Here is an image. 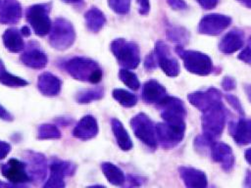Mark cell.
<instances>
[{
  "label": "cell",
  "instance_id": "1",
  "mask_svg": "<svg viewBox=\"0 0 251 188\" xmlns=\"http://www.w3.org/2000/svg\"><path fill=\"white\" fill-rule=\"evenodd\" d=\"M64 68L73 78L93 84L100 82L103 76L99 64L86 57H73L65 62Z\"/></svg>",
  "mask_w": 251,
  "mask_h": 188
},
{
  "label": "cell",
  "instance_id": "2",
  "mask_svg": "<svg viewBox=\"0 0 251 188\" xmlns=\"http://www.w3.org/2000/svg\"><path fill=\"white\" fill-rule=\"evenodd\" d=\"M110 50L118 63L125 69L133 70L140 63L139 47L135 42L124 38H117L110 44Z\"/></svg>",
  "mask_w": 251,
  "mask_h": 188
},
{
  "label": "cell",
  "instance_id": "3",
  "mask_svg": "<svg viewBox=\"0 0 251 188\" xmlns=\"http://www.w3.org/2000/svg\"><path fill=\"white\" fill-rule=\"evenodd\" d=\"M49 33V44L57 50L62 51L70 48L75 40V31L73 24L64 18L54 20Z\"/></svg>",
  "mask_w": 251,
  "mask_h": 188
},
{
  "label": "cell",
  "instance_id": "4",
  "mask_svg": "<svg viewBox=\"0 0 251 188\" xmlns=\"http://www.w3.org/2000/svg\"><path fill=\"white\" fill-rule=\"evenodd\" d=\"M50 12V2L33 4L26 9L25 19L36 35L44 36L50 32L52 26L49 17Z\"/></svg>",
  "mask_w": 251,
  "mask_h": 188
},
{
  "label": "cell",
  "instance_id": "5",
  "mask_svg": "<svg viewBox=\"0 0 251 188\" xmlns=\"http://www.w3.org/2000/svg\"><path fill=\"white\" fill-rule=\"evenodd\" d=\"M130 126L134 135L146 146L151 149H156L158 145L156 125L143 113H139L130 119Z\"/></svg>",
  "mask_w": 251,
  "mask_h": 188
},
{
  "label": "cell",
  "instance_id": "6",
  "mask_svg": "<svg viewBox=\"0 0 251 188\" xmlns=\"http://www.w3.org/2000/svg\"><path fill=\"white\" fill-rule=\"evenodd\" d=\"M178 56L182 59L184 67L190 72L199 75H207L212 70V60L206 54L191 51V50H184L180 46L176 49Z\"/></svg>",
  "mask_w": 251,
  "mask_h": 188
},
{
  "label": "cell",
  "instance_id": "7",
  "mask_svg": "<svg viewBox=\"0 0 251 188\" xmlns=\"http://www.w3.org/2000/svg\"><path fill=\"white\" fill-rule=\"evenodd\" d=\"M204 112L205 114L202 118L203 130L206 133V137L213 139L221 134L225 124V115L221 102L211 106Z\"/></svg>",
  "mask_w": 251,
  "mask_h": 188
},
{
  "label": "cell",
  "instance_id": "8",
  "mask_svg": "<svg viewBox=\"0 0 251 188\" xmlns=\"http://www.w3.org/2000/svg\"><path fill=\"white\" fill-rule=\"evenodd\" d=\"M184 123L162 122L156 125L158 142L164 148H171L179 143L184 134Z\"/></svg>",
  "mask_w": 251,
  "mask_h": 188
},
{
  "label": "cell",
  "instance_id": "9",
  "mask_svg": "<svg viewBox=\"0 0 251 188\" xmlns=\"http://www.w3.org/2000/svg\"><path fill=\"white\" fill-rule=\"evenodd\" d=\"M0 169L2 175L16 187L22 186L23 184L31 181L26 169L25 163L16 158H12L6 164H1Z\"/></svg>",
  "mask_w": 251,
  "mask_h": 188
},
{
  "label": "cell",
  "instance_id": "10",
  "mask_svg": "<svg viewBox=\"0 0 251 188\" xmlns=\"http://www.w3.org/2000/svg\"><path fill=\"white\" fill-rule=\"evenodd\" d=\"M157 105L161 111V117L166 122L184 123L183 118L185 116V108L180 100L175 97L166 96Z\"/></svg>",
  "mask_w": 251,
  "mask_h": 188
},
{
  "label": "cell",
  "instance_id": "11",
  "mask_svg": "<svg viewBox=\"0 0 251 188\" xmlns=\"http://www.w3.org/2000/svg\"><path fill=\"white\" fill-rule=\"evenodd\" d=\"M24 158L31 181L39 183L44 180L47 172V161L45 156L31 150H26L24 152Z\"/></svg>",
  "mask_w": 251,
  "mask_h": 188
},
{
  "label": "cell",
  "instance_id": "12",
  "mask_svg": "<svg viewBox=\"0 0 251 188\" xmlns=\"http://www.w3.org/2000/svg\"><path fill=\"white\" fill-rule=\"evenodd\" d=\"M154 54L157 64L162 70L169 76H176L179 72V66L175 57H173L170 48L162 41H158L155 45Z\"/></svg>",
  "mask_w": 251,
  "mask_h": 188
},
{
  "label": "cell",
  "instance_id": "13",
  "mask_svg": "<svg viewBox=\"0 0 251 188\" xmlns=\"http://www.w3.org/2000/svg\"><path fill=\"white\" fill-rule=\"evenodd\" d=\"M231 23V19L225 15L210 14L202 18L199 23L198 30L201 33L216 35L226 28Z\"/></svg>",
  "mask_w": 251,
  "mask_h": 188
},
{
  "label": "cell",
  "instance_id": "14",
  "mask_svg": "<svg viewBox=\"0 0 251 188\" xmlns=\"http://www.w3.org/2000/svg\"><path fill=\"white\" fill-rule=\"evenodd\" d=\"M26 47V50L21 55V62L25 67L33 70H42L45 68L48 63L45 52L34 42H30Z\"/></svg>",
  "mask_w": 251,
  "mask_h": 188
},
{
  "label": "cell",
  "instance_id": "15",
  "mask_svg": "<svg viewBox=\"0 0 251 188\" xmlns=\"http://www.w3.org/2000/svg\"><path fill=\"white\" fill-rule=\"evenodd\" d=\"M98 123L91 115L82 117L73 129V136L80 140H89L98 134Z\"/></svg>",
  "mask_w": 251,
  "mask_h": 188
},
{
  "label": "cell",
  "instance_id": "16",
  "mask_svg": "<svg viewBox=\"0 0 251 188\" xmlns=\"http://www.w3.org/2000/svg\"><path fill=\"white\" fill-rule=\"evenodd\" d=\"M37 88L42 95L55 97L61 92L62 81L55 74L49 71H44L38 75Z\"/></svg>",
  "mask_w": 251,
  "mask_h": 188
},
{
  "label": "cell",
  "instance_id": "17",
  "mask_svg": "<svg viewBox=\"0 0 251 188\" xmlns=\"http://www.w3.org/2000/svg\"><path fill=\"white\" fill-rule=\"evenodd\" d=\"M22 17V6L18 0H3L0 6V23L16 24Z\"/></svg>",
  "mask_w": 251,
  "mask_h": 188
},
{
  "label": "cell",
  "instance_id": "18",
  "mask_svg": "<svg viewBox=\"0 0 251 188\" xmlns=\"http://www.w3.org/2000/svg\"><path fill=\"white\" fill-rule=\"evenodd\" d=\"M167 96L165 87L155 79H150L143 84L142 100L148 104H158Z\"/></svg>",
  "mask_w": 251,
  "mask_h": 188
},
{
  "label": "cell",
  "instance_id": "19",
  "mask_svg": "<svg viewBox=\"0 0 251 188\" xmlns=\"http://www.w3.org/2000/svg\"><path fill=\"white\" fill-rule=\"evenodd\" d=\"M213 159L221 164L223 168L230 170L234 164V158L229 146L223 143H216L212 146Z\"/></svg>",
  "mask_w": 251,
  "mask_h": 188
},
{
  "label": "cell",
  "instance_id": "20",
  "mask_svg": "<svg viewBox=\"0 0 251 188\" xmlns=\"http://www.w3.org/2000/svg\"><path fill=\"white\" fill-rule=\"evenodd\" d=\"M21 29L11 27L4 31L2 39L6 49L12 53H19L25 49V41L23 39Z\"/></svg>",
  "mask_w": 251,
  "mask_h": 188
},
{
  "label": "cell",
  "instance_id": "21",
  "mask_svg": "<svg viewBox=\"0 0 251 188\" xmlns=\"http://www.w3.org/2000/svg\"><path fill=\"white\" fill-rule=\"evenodd\" d=\"M179 175L187 187H205L207 185V177L201 170L181 166Z\"/></svg>",
  "mask_w": 251,
  "mask_h": 188
},
{
  "label": "cell",
  "instance_id": "22",
  "mask_svg": "<svg viewBox=\"0 0 251 188\" xmlns=\"http://www.w3.org/2000/svg\"><path fill=\"white\" fill-rule=\"evenodd\" d=\"M243 45V33L240 30H230L220 41L219 49L224 53H233Z\"/></svg>",
  "mask_w": 251,
  "mask_h": 188
},
{
  "label": "cell",
  "instance_id": "23",
  "mask_svg": "<svg viewBox=\"0 0 251 188\" xmlns=\"http://www.w3.org/2000/svg\"><path fill=\"white\" fill-rule=\"evenodd\" d=\"M111 127L119 148L123 151H129L132 149L133 145L130 136L128 135L124 124L118 118H113L111 119Z\"/></svg>",
  "mask_w": 251,
  "mask_h": 188
},
{
  "label": "cell",
  "instance_id": "24",
  "mask_svg": "<svg viewBox=\"0 0 251 188\" xmlns=\"http://www.w3.org/2000/svg\"><path fill=\"white\" fill-rule=\"evenodd\" d=\"M84 22L90 32L97 33L105 25L106 18L101 10L96 7H91L84 13Z\"/></svg>",
  "mask_w": 251,
  "mask_h": 188
},
{
  "label": "cell",
  "instance_id": "25",
  "mask_svg": "<svg viewBox=\"0 0 251 188\" xmlns=\"http://www.w3.org/2000/svg\"><path fill=\"white\" fill-rule=\"evenodd\" d=\"M101 169L106 177V179L112 184L116 186H122L125 181L126 177L123 172V170L118 167L116 164L110 163V162H104L101 164Z\"/></svg>",
  "mask_w": 251,
  "mask_h": 188
},
{
  "label": "cell",
  "instance_id": "26",
  "mask_svg": "<svg viewBox=\"0 0 251 188\" xmlns=\"http://www.w3.org/2000/svg\"><path fill=\"white\" fill-rule=\"evenodd\" d=\"M232 135L236 143L240 145L251 143V119H240L234 125Z\"/></svg>",
  "mask_w": 251,
  "mask_h": 188
},
{
  "label": "cell",
  "instance_id": "27",
  "mask_svg": "<svg viewBox=\"0 0 251 188\" xmlns=\"http://www.w3.org/2000/svg\"><path fill=\"white\" fill-rule=\"evenodd\" d=\"M49 168H50V173H54L65 178L66 176H72L73 174H75L76 165L75 164L69 161L54 159L51 162Z\"/></svg>",
  "mask_w": 251,
  "mask_h": 188
},
{
  "label": "cell",
  "instance_id": "28",
  "mask_svg": "<svg viewBox=\"0 0 251 188\" xmlns=\"http://www.w3.org/2000/svg\"><path fill=\"white\" fill-rule=\"evenodd\" d=\"M104 96V90L102 87H96L92 89H83L75 94V101L78 104H88L93 101L102 99Z\"/></svg>",
  "mask_w": 251,
  "mask_h": 188
},
{
  "label": "cell",
  "instance_id": "29",
  "mask_svg": "<svg viewBox=\"0 0 251 188\" xmlns=\"http://www.w3.org/2000/svg\"><path fill=\"white\" fill-rule=\"evenodd\" d=\"M112 96L120 105L126 108H131L137 103L136 95L126 89L116 88L112 91Z\"/></svg>",
  "mask_w": 251,
  "mask_h": 188
},
{
  "label": "cell",
  "instance_id": "30",
  "mask_svg": "<svg viewBox=\"0 0 251 188\" xmlns=\"http://www.w3.org/2000/svg\"><path fill=\"white\" fill-rule=\"evenodd\" d=\"M0 82L3 85L8 86V87H12V88L24 87V86H26L29 83L25 78H22L20 76H17L15 74L9 72L6 70V68L0 73Z\"/></svg>",
  "mask_w": 251,
  "mask_h": 188
},
{
  "label": "cell",
  "instance_id": "31",
  "mask_svg": "<svg viewBox=\"0 0 251 188\" xmlns=\"http://www.w3.org/2000/svg\"><path fill=\"white\" fill-rule=\"evenodd\" d=\"M37 138L40 140L59 139L61 138V131L54 124L43 123L37 128Z\"/></svg>",
  "mask_w": 251,
  "mask_h": 188
},
{
  "label": "cell",
  "instance_id": "32",
  "mask_svg": "<svg viewBox=\"0 0 251 188\" xmlns=\"http://www.w3.org/2000/svg\"><path fill=\"white\" fill-rule=\"evenodd\" d=\"M119 77L131 90L136 91L139 89L140 82L137 75L134 72L130 71L128 69H121L119 71Z\"/></svg>",
  "mask_w": 251,
  "mask_h": 188
},
{
  "label": "cell",
  "instance_id": "33",
  "mask_svg": "<svg viewBox=\"0 0 251 188\" xmlns=\"http://www.w3.org/2000/svg\"><path fill=\"white\" fill-rule=\"evenodd\" d=\"M108 5L116 14L123 16L129 12L130 0H108Z\"/></svg>",
  "mask_w": 251,
  "mask_h": 188
},
{
  "label": "cell",
  "instance_id": "34",
  "mask_svg": "<svg viewBox=\"0 0 251 188\" xmlns=\"http://www.w3.org/2000/svg\"><path fill=\"white\" fill-rule=\"evenodd\" d=\"M45 188H62L65 187L64 177L59 176L54 173H50L49 178L47 179L46 183L44 184Z\"/></svg>",
  "mask_w": 251,
  "mask_h": 188
},
{
  "label": "cell",
  "instance_id": "35",
  "mask_svg": "<svg viewBox=\"0 0 251 188\" xmlns=\"http://www.w3.org/2000/svg\"><path fill=\"white\" fill-rule=\"evenodd\" d=\"M156 66H157V60H156L154 52H152V53L148 54V56L146 57L145 62H144V67L147 70H153L156 68Z\"/></svg>",
  "mask_w": 251,
  "mask_h": 188
},
{
  "label": "cell",
  "instance_id": "36",
  "mask_svg": "<svg viewBox=\"0 0 251 188\" xmlns=\"http://www.w3.org/2000/svg\"><path fill=\"white\" fill-rule=\"evenodd\" d=\"M136 1L138 2V5H139V8H138L139 14L142 16L148 15L150 11V1L149 0H136Z\"/></svg>",
  "mask_w": 251,
  "mask_h": 188
},
{
  "label": "cell",
  "instance_id": "37",
  "mask_svg": "<svg viewBox=\"0 0 251 188\" xmlns=\"http://www.w3.org/2000/svg\"><path fill=\"white\" fill-rule=\"evenodd\" d=\"M167 3L175 10H185L187 8L184 0H167Z\"/></svg>",
  "mask_w": 251,
  "mask_h": 188
},
{
  "label": "cell",
  "instance_id": "38",
  "mask_svg": "<svg viewBox=\"0 0 251 188\" xmlns=\"http://www.w3.org/2000/svg\"><path fill=\"white\" fill-rule=\"evenodd\" d=\"M10 151H11L10 144L5 141L0 140V160L5 159L8 156V154L10 153Z\"/></svg>",
  "mask_w": 251,
  "mask_h": 188
},
{
  "label": "cell",
  "instance_id": "39",
  "mask_svg": "<svg viewBox=\"0 0 251 188\" xmlns=\"http://www.w3.org/2000/svg\"><path fill=\"white\" fill-rule=\"evenodd\" d=\"M196 1L199 3V5L203 9H206V10L213 9L218 4V0H196Z\"/></svg>",
  "mask_w": 251,
  "mask_h": 188
},
{
  "label": "cell",
  "instance_id": "40",
  "mask_svg": "<svg viewBox=\"0 0 251 188\" xmlns=\"http://www.w3.org/2000/svg\"><path fill=\"white\" fill-rule=\"evenodd\" d=\"M0 118L6 121H12L14 119L13 115L10 112H8L1 104H0Z\"/></svg>",
  "mask_w": 251,
  "mask_h": 188
},
{
  "label": "cell",
  "instance_id": "41",
  "mask_svg": "<svg viewBox=\"0 0 251 188\" xmlns=\"http://www.w3.org/2000/svg\"><path fill=\"white\" fill-rule=\"evenodd\" d=\"M226 99L228 100V102L235 108V110H237L240 114H243V111L240 107V104H239V101L234 97V96H226Z\"/></svg>",
  "mask_w": 251,
  "mask_h": 188
},
{
  "label": "cell",
  "instance_id": "42",
  "mask_svg": "<svg viewBox=\"0 0 251 188\" xmlns=\"http://www.w3.org/2000/svg\"><path fill=\"white\" fill-rule=\"evenodd\" d=\"M234 85H235V84H234V81H233V79L230 78V77H226L225 80H224V82H223L224 88H225V89H227V90L234 88Z\"/></svg>",
  "mask_w": 251,
  "mask_h": 188
},
{
  "label": "cell",
  "instance_id": "43",
  "mask_svg": "<svg viewBox=\"0 0 251 188\" xmlns=\"http://www.w3.org/2000/svg\"><path fill=\"white\" fill-rule=\"evenodd\" d=\"M21 31H22L24 36H29L30 35V29H29V27L27 25H24L21 28Z\"/></svg>",
  "mask_w": 251,
  "mask_h": 188
},
{
  "label": "cell",
  "instance_id": "44",
  "mask_svg": "<svg viewBox=\"0 0 251 188\" xmlns=\"http://www.w3.org/2000/svg\"><path fill=\"white\" fill-rule=\"evenodd\" d=\"M245 159L251 164V148L245 151Z\"/></svg>",
  "mask_w": 251,
  "mask_h": 188
},
{
  "label": "cell",
  "instance_id": "45",
  "mask_svg": "<svg viewBox=\"0 0 251 188\" xmlns=\"http://www.w3.org/2000/svg\"><path fill=\"white\" fill-rule=\"evenodd\" d=\"M240 3H242L243 5H245L246 7H248L249 9H251V0H237Z\"/></svg>",
  "mask_w": 251,
  "mask_h": 188
},
{
  "label": "cell",
  "instance_id": "46",
  "mask_svg": "<svg viewBox=\"0 0 251 188\" xmlns=\"http://www.w3.org/2000/svg\"><path fill=\"white\" fill-rule=\"evenodd\" d=\"M61 1L64 3H67V4H76V3L81 2L82 0H61Z\"/></svg>",
  "mask_w": 251,
  "mask_h": 188
},
{
  "label": "cell",
  "instance_id": "47",
  "mask_svg": "<svg viewBox=\"0 0 251 188\" xmlns=\"http://www.w3.org/2000/svg\"><path fill=\"white\" fill-rule=\"evenodd\" d=\"M0 187H16V186L12 183H6V182H2L0 180Z\"/></svg>",
  "mask_w": 251,
  "mask_h": 188
},
{
  "label": "cell",
  "instance_id": "48",
  "mask_svg": "<svg viewBox=\"0 0 251 188\" xmlns=\"http://www.w3.org/2000/svg\"><path fill=\"white\" fill-rule=\"evenodd\" d=\"M246 92H247V95H248V97H249V99L251 101V86L246 88Z\"/></svg>",
  "mask_w": 251,
  "mask_h": 188
},
{
  "label": "cell",
  "instance_id": "49",
  "mask_svg": "<svg viewBox=\"0 0 251 188\" xmlns=\"http://www.w3.org/2000/svg\"><path fill=\"white\" fill-rule=\"evenodd\" d=\"M0 6H1V0H0Z\"/></svg>",
  "mask_w": 251,
  "mask_h": 188
},
{
  "label": "cell",
  "instance_id": "50",
  "mask_svg": "<svg viewBox=\"0 0 251 188\" xmlns=\"http://www.w3.org/2000/svg\"><path fill=\"white\" fill-rule=\"evenodd\" d=\"M249 46H250V45H249ZM250 47H251V46H250Z\"/></svg>",
  "mask_w": 251,
  "mask_h": 188
}]
</instances>
